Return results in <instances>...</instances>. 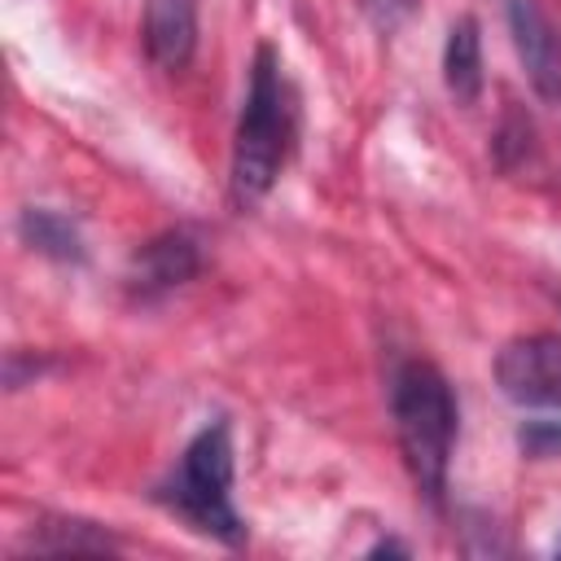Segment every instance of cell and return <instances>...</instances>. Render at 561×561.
Wrapping results in <instances>:
<instances>
[{
    "label": "cell",
    "instance_id": "8",
    "mask_svg": "<svg viewBox=\"0 0 561 561\" xmlns=\"http://www.w3.org/2000/svg\"><path fill=\"white\" fill-rule=\"evenodd\" d=\"M443 83L456 105H473L482 96V31L478 18H456L443 44Z\"/></svg>",
    "mask_w": 561,
    "mask_h": 561
},
{
    "label": "cell",
    "instance_id": "6",
    "mask_svg": "<svg viewBox=\"0 0 561 561\" xmlns=\"http://www.w3.org/2000/svg\"><path fill=\"white\" fill-rule=\"evenodd\" d=\"M197 267H202L197 241H193L184 228H175V232H162V237L145 241V245L131 254V285H136L145 298H153V294H167V289L193 280Z\"/></svg>",
    "mask_w": 561,
    "mask_h": 561
},
{
    "label": "cell",
    "instance_id": "13",
    "mask_svg": "<svg viewBox=\"0 0 561 561\" xmlns=\"http://www.w3.org/2000/svg\"><path fill=\"white\" fill-rule=\"evenodd\" d=\"M557 557H561V548H557Z\"/></svg>",
    "mask_w": 561,
    "mask_h": 561
},
{
    "label": "cell",
    "instance_id": "11",
    "mask_svg": "<svg viewBox=\"0 0 561 561\" xmlns=\"http://www.w3.org/2000/svg\"><path fill=\"white\" fill-rule=\"evenodd\" d=\"M517 443L526 456H561V412L557 416H539V421H526L517 430Z\"/></svg>",
    "mask_w": 561,
    "mask_h": 561
},
{
    "label": "cell",
    "instance_id": "4",
    "mask_svg": "<svg viewBox=\"0 0 561 561\" xmlns=\"http://www.w3.org/2000/svg\"><path fill=\"white\" fill-rule=\"evenodd\" d=\"M495 381L517 408L561 412V333H530L500 351Z\"/></svg>",
    "mask_w": 561,
    "mask_h": 561
},
{
    "label": "cell",
    "instance_id": "12",
    "mask_svg": "<svg viewBox=\"0 0 561 561\" xmlns=\"http://www.w3.org/2000/svg\"><path fill=\"white\" fill-rule=\"evenodd\" d=\"M364 9H368V18H373L381 31H394V26L412 13V0H364Z\"/></svg>",
    "mask_w": 561,
    "mask_h": 561
},
{
    "label": "cell",
    "instance_id": "3",
    "mask_svg": "<svg viewBox=\"0 0 561 561\" xmlns=\"http://www.w3.org/2000/svg\"><path fill=\"white\" fill-rule=\"evenodd\" d=\"M158 500L180 513L193 530L237 548L245 526L232 508V434L224 421L206 425L180 456V469L158 486Z\"/></svg>",
    "mask_w": 561,
    "mask_h": 561
},
{
    "label": "cell",
    "instance_id": "1",
    "mask_svg": "<svg viewBox=\"0 0 561 561\" xmlns=\"http://www.w3.org/2000/svg\"><path fill=\"white\" fill-rule=\"evenodd\" d=\"M390 412H394V430H399V447L412 482L430 504H438L447 486L451 443H456V399L447 377L425 359L399 364L390 377Z\"/></svg>",
    "mask_w": 561,
    "mask_h": 561
},
{
    "label": "cell",
    "instance_id": "2",
    "mask_svg": "<svg viewBox=\"0 0 561 561\" xmlns=\"http://www.w3.org/2000/svg\"><path fill=\"white\" fill-rule=\"evenodd\" d=\"M289 136H294L289 88H285L276 53L267 44H259L254 70H250V92H245V105L237 118V140H232V193L241 202H259L276 184L280 162L289 153Z\"/></svg>",
    "mask_w": 561,
    "mask_h": 561
},
{
    "label": "cell",
    "instance_id": "7",
    "mask_svg": "<svg viewBox=\"0 0 561 561\" xmlns=\"http://www.w3.org/2000/svg\"><path fill=\"white\" fill-rule=\"evenodd\" d=\"M145 48L162 70H184L197 48V0H149Z\"/></svg>",
    "mask_w": 561,
    "mask_h": 561
},
{
    "label": "cell",
    "instance_id": "9",
    "mask_svg": "<svg viewBox=\"0 0 561 561\" xmlns=\"http://www.w3.org/2000/svg\"><path fill=\"white\" fill-rule=\"evenodd\" d=\"M18 232H22V241H26L31 250H39V254H48V259H57V263H83V232H79V224H75L70 215H61V210L31 206V210H22Z\"/></svg>",
    "mask_w": 561,
    "mask_h": 561
},
{
    "label": "cell",
    "instance_id": "10",
    "mask_svg": "<svg viewBox=\"0 0 561 561\" xmlns=\"http://www.w3.org/2000/svg\"><path fill=\"white\" fill-rule=\"evenodd\" d=\"M31 548L35 552H114L118 539L92 522H75V517H48L44 526H35L31 535Z\"/></svg>",
    "mask_w": 561,
    "mask_h": 561
},
{
    "label": "cell",
    "instance_id": "5",
    "mask_svg": "<svg viewBox=\"0 0 561 561\" xmlns=\"http://www.w3.org/2000/svg\"><path fill=\"white\" fill-rule=\"evenodd\" d=\"M508 31H513L530 88L543 101L561 105V35L539 9V0H508Z\"/></svg>",
    "mask_w": 561,
    "mask_h": 561
}]
</instances>
